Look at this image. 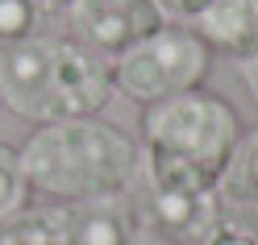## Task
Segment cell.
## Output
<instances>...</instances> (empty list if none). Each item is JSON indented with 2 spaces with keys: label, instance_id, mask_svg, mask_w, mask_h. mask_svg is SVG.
I'll list each match as a JSON object with an SVG mask.
<instances>
[{
  "label": "cell",
  "instance_id": "12",
  "mask_svg": "<svg viewBox=\"0 0 258 245\" xmlns=\"http://www.w3.org/2000/svg\"><path fill=\"white\" fill-rule=\"evenodd\" d=\"M29 179H25V167H21V154L17 145L0 137V224L9 216H17V212L29 208Z\"/></svg>",
  "mask_w": 258,
  "mask_h": 245
},
{
  "label": "cell",
  "instance_id": "15",
  "mask_svg": "<svg viewBox=\"0 0 258 245\" xmlns=\"http://www.w3.org/2000/svg\"><path fill=\"white\" fill-rule=\"evenodd\" d=\"M158 5L167 9V17H175V21H183V25H187L204 5H213V0H158Z\"/></svg>",
  "mask_w": 258,
  "mask_h": 245
},
{
  "label": "cell",
  "instance_id": "13",
  "mask_svg": "<svg viewBox=\"0 0 258 245\" xmlns=\"http://www.w3.org/2000/svg\"><path fill=\"white\" fill-rule=\"evenodd\" d=\"M46 0H0V46L42 34Z\"/></svg>",
  "mask_w": 258,
  "mask_h": 245
},
{
  "label": "cell",
  "instance_id": "5",
  "mask_svg": "<svg viewBox=\"0 0 258 245\" xmlns=\"http://www.w3.org/2000/svg\"><path fill=\"white\" fill-rule=\"evenodd\" d=\"M67 21L75 42L104 58H117L142 38L158 34L171 17L158 0H67Z\"/></svg>",
  "mask_w": 258,
  "mask_h": 245
},
{
  "label": "cell",
  "instance_id": "18",
  "mask_svg": "<svg viewBox=\"0 0 258 245\" xmlns=\"http://www.w3.org/2000/svg\"><path fill=\"white\" fill-rule=\"evenodd\" d=\"M62 5H67V0H62Z\"/></svg>",
  "mask_w": 258,
  "mask_h": 245
},
{
  "label": "cell",
  "instance_id": "7",
  "mask_svg": "<svg viewBox=\"0 0 258 245\" xmlns=\"http://www.w3.org/2000/svg\"><path fill=\"white\" fill-rule=\"evenodd\" d=\"M217 212H221V195L217 191L191 195V191H150L146 187V200H142V208H138V220L158 228V233L171 237V241L187 245Z\"/></svg>",
  "mask_w": 258,
  "mask_h": 245
},
{
  "label": "cell",
  "instance_id": "1",
  "mask_svg": "<svg viewBox=\"0 0 258 245\" xmlns=\"http://www.w3.org/2000/svg\"><path fill=\"white\" fill-rule=\"evenodd\" d=\"M29 191L54 204L121 200L142 175V145L129 129L104 117H75L38 125L21 145Z\"/></svg>",
  "mask_w": 258,
  "mask_h": 245
},
{
  "label": "cell",
  "instance_id": "3",
  "mask_svg": "<svg viewBox=\"0 0 258 245\" xmlns=\"http://www.w3.org/2000/svg\"><path fill=\"white\" fill-rule=\"evenodd\" d=\"M112 96L108 58L62 34L0 46V100L29 125L100 117Z\"/></svg>",
  "mask_w": 258,
  "mask_h": 245
},
{
  "label": "cell",
  "instance_id": "9",
  "mask_svg": "<svg viewBox=\"0 0 258 245\" xmlns=\"http://www.w3.org/2000/svg\"><path fill=\"white\" fill-rule=\"evenodd\" d=\"M0 245H71V208H25L0 224Z\"/></svg>",
  "mask_w": 258,
  "mask_h": 245
},
{
  "label": "cell",
  "instance_id": "2",
  "mask_svg": "<svg viewBox=\"0 0 258 245\" xmlns=\"http://www.w3.org/2000/svg\"><path fill=\"white\" fill-rule=\"evenodd\" d=\"M241 137L237 108L217 92L191 88L142 108V175L150 191H217Z\"/></svg>",
  "mask_w": 258,
  "mask_h": 245
},
{
  "label": "cell",
  "instance_id": "17",
  "mask_svg": "<svg viewBox=\"0 0 258 245\" xmlns=\"http://www.w3.org/2000/svg\"><path fill=\"white\" fill-rule=\"evenodd\" d=\"M0 112H5V100H0Z\"/></svg>",
  "mask_w": 258,
  "mask_h": 245
},
{
  "label": "cell",
  "instance_id": "4",
  "mask_svg": "<svg viewBox=\"0 0 258 245\" xmlns=\"http://www.w3.org/2000/svg\"><path fill=\"white\" fill-rule=\"evenodd\" d=\"M208 71H213V50L187 25H171V21L158 34L129 46L125 54L108 58L112 92H121L129 104L142 108L167 100V96L204 88Z\"/></svg>",
  "mask_w": 258,
  "mask_h": 245
},
{
  "label": "cell",
  "instance_id": "10",
  "mask_svg": "<svg viewBox=\"0 0 258 245\" xmlns=\"http://www.w3.org/2000/svg\"><path fill=\"white\" fill-rule=\"evenodd\" d=\"M217 195L221 204L233 208H258V129H241L233 154L221 171Z\"/></svg>",
  "mask_w": 258,
  "mask_h": 245
},
{
  "label": "cell",
  "instance_id": "16",
  "mask_svg": "<svg viewBox=\"0 0 258 245\" xmlns=\"http://www.w3.org/2000/svg\"><path fill=\"white\" fill-rule=\"evenodd\" d=\"M125 245H179V241H171V237H163L158 228H150V224H134V237H129Z\"/></svg>",
  "mask_w": 258,
  "mask_h": 245
},
{
  "label": "cell",
  "instance_id": "14",
  "mask_svg": "<svg viewBox=\"0 0 258 245\" xmlns=\"http://www.w3.org/2000/svg\"><path fill=\"white\" fill-rule=\"evenodd\" d=\"M233 75H237V84L246 88V96H250L254 108H258V54H250V58H233Z\"/></svg>",
  "mask_w": 258,
  "mask_h": 245
},
{
  "label": "cell",
  "instance_id": "19",
  "mask_svg": "<svg viewBox=\"0 0 258 245\" xmlns=\"http://www.w3.org/2000/svg\"><path fill=\"white\" fill-rule=\"evenodd\" d=\"M254 216H258V212H254Z\"/></svg>",
  "mask_w": 258,
  "mask_h": 245
},
{
  "label": "cell",
  "instance_id": "11",
  "mask_svg": "<svg viewBox=\"0 0 258 245\" xmlns=\"http://www.w3.org/2000/svg\"><path fill=\"white\" fill-rule=\"evenodd\" d=\"M187 245H258V216L250 208L221 204V212Z\"/></svg>",
  "mask_w": 258,
  "mask_h": 245
},
{
  "label": "cell",
  "instance_id": "8",
  "mask_svg": "<svg viewBox=\"0 0 258 245\" xmlns=\"http://www.w3.org/2000/svg\"><path fill=\"white\" fill-rule=\"evenodd\" d=\"M134 224L138 216L117 200L71 204V245H125L134 237Z\"/></svg>",
  "mask_w": 258,
  "mask_h": 245
},
{
  "label": "cell",
  "instance_id": "6",
  "mask_svg": "<svg viewBox=\"0 0 258 245\" xmlns=\"http://www.w3.org/2000/svg\"><path fill=\"white\" fill-rule=\"evenodd\" d=\"M213 54L250 58L258 54V0H213L187 21Z\"/></svg>",
  "mask_w": 258,
  "mask_h": 245
}]
</instances>
